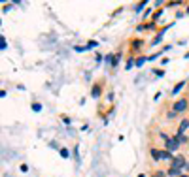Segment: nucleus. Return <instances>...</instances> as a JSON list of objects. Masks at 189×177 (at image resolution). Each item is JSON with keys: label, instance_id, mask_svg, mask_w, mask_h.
Segmentation results:
<instances>
[{"label": "nucleus", "instance_id": "1", "mask_svg": "<svg viewBox=\"0 0 189 177\" xmlns=\"http://www.w3.org/2000/svg\"><path fill=\"white\" fill-rule=\"evenodd\" d=\"M151 157L155 158V160H170L172 162V153H168V151H159V149H151Z\"/></svg>", "mask_w": 189, "mask_h": 177}, {"label": "nucleus", "instance_id": "2", "mask_svg": "<svg viewBox=\"0 0 189 177\" xmlns=\"http://www.w3.org/2000/svg\"><path fill=\"white\" fill-rule=\"evenodd\" d=\"M182 168H185V158H183V157H174L172 162H170V170L180 172Z\"/></svg>", "mask_w": 189, "mask_h": 177}, {"label": "nucleus", "instance_id": "3", "mask_svg": "<svg viewBox=\"0 0 189 177\" xmlns=\"http://www.w3.org/2000/svg\"><path fill=\"white\" fill-rule=\"evenodd\" d=\"M185 109H187V100H185V98L178 100V102L172 106V111H174V113H182V111H185Z\"/></svg>", "mask_w": 189, "mask_h": 177}, {"label": "nucleus", "instance_id": "4", "mask_svg": "<svg viewBox=\"0 0 189 177\" xmlns=\"http://www.w3.org/2000/svg\"><path fill=\"white\" fill-rule=\"evenodd\" d=\"M164 141H166L164 145H166V151H168V153H172V151H176L178 147H180V143H178L176 138H166Z\"/></svg>", "mask_w": 189, "mask_h": 177}, {"label": "nucleus", "instance_id": "5", "mask_svg": "<svg viewBox=\"0 0 189 177\" xmlns=\"http://www.w3.org/2000/svg\"><path fill=\"white\" fill-rule=\"evenodd\" d=\"M189 128V121L187 119H183L182 123H180V128H178V134H185V130Z\"/></svg>", "mask_w": 189, "mask_h": 177}, {"label": "nucleus", "instance_id": "6", "mask_svg": "<svg viewBox=\"0 0 189 177\" xmlns=\"http://www.w3.org/2000/svg\"><path fill=\"white\" fill-rule=\"evenodd\" d=\"M176 139H178V143H180V145H182V143H185V141H187L185 134H178V136H176Z\"/></svg>", "mask_w": 189, "mask_h": 177}, {"label": "nucleus", "instance_id": "7", "mask_svg": "<svg viewBox=\"0 0 189 177\" xmlns=\"http://www.w3.org/2000/svg\"><path fill=\"white\" fill-rule=\"evenodd\" d=\"M91 94H93V98H96L98 94H100V87H98V85H96V87H93V91H91Z\"/></svg>", "mask_w": 189, "mask_h": 177}, {"label": "nucleus", "instance_id": "8", "mask_svg": "<svg viewBox=\"0 0 189 177\" xmlns=\"http://www.w3.org/2000/svg\"><path fill=\"white\" fill-rule=\"evenodd\" d=\"M61 157H62V158H68V157H70V153H68V149H66V147L61 149Z\"/></svg>", "mask_w": 189, "mask_h": 177}, {"label": "nucleus", "instance_id": "9", "mask_svg": "<svg viewBox=\"0 0 189 177\" xmlns=\"http://www.w3.org/2000/svg\"><path fill=\"white\" fill-rule=\"evenodd\" d=\"M183 85H185V81H182V83H178V85L174 87V94H176V92H180L182 88H183Z\"/></svg>", "mask_w": 189, "mask_h": 177}, {"label": "nucleus", "instance_id": "10", "mask_svg": "<svg viewBox=\"0 0 189 177\" xmlns=\"http://www.w3.org/2000/svg\"><path fill=\"white\" fill-rule=\"evenodd\" d=\"M119 59H121V55H119V53H117V55H115V57L112 59V66H114V68H115V66H117V62H119Z\"/></svg>", "mask_w": 189, "mask_h": 177}, {"label": "nucleus", "instance_id": "11", "mask_svg": "<svg viewBox=\"0 0 189 177\" xmlns=\"http://www.w3.org/2000/svg\"><path fill=\"white\" fill-rule=\"evenodd\" d=\"M6 47H8V43H6V40H4V36H2V38H0V49L4 51Z\"/></svg>", "mask_w": 189, "mask_h": 177}, {"label": "nucleus", "instance_id": "12", "mask_svg": "<svg viewBox=\"0 0 189 177\" xmlns=\"http://www.w3.org/2000/svg\"><path fill=\"white\" fill-rule=\"evenodd\" d=\"M144 62H146V59H144V57H140V59H136V62H134V64H136L138 68H140V66H142Z\"/></svg>", "mask_w": 189, "mask_h": 177}, {"label": "nucleus", "instance_id": "13", "mask_svg": "<svg viewBox=\"0 0 189 177\" xmlns=\"http://www.w3.org/2000/svg\"><path fill=\"white\" fill-rule=\"evenodd\" d=\"M151 177H166V172H155Z\"/></svg>", "mask_w": 189, "mask_h": 177}, {"label": "nucleus", "instance_id": "14", "mask_svg": "<svg viewBox=\"0 0 189 177\" xmlns=\"http://www.w3.org/2000/svg\"><path fill=\"white\" fill-rule=\"evenodd\" d=\"M161 40H163V32H161V34H159L157 38H155V40H153V45H155V43H161Z\"/></svg>", "mask_w": 189, "mask_h": 177}, {"label": "nucleus", "instance_id": "15", "mask_svg": "<svg viewBox=\"0 0 189 177\" xmlns=\"http://www.w3.org/2000/svg\"><path fill=\"white\" fill-rule=\"evenodd\" d=\"M32 109H34V111H40L42 106H40V104H32Z\"/></svg>", "mask_w": 189, "mask_h": 177}, {"label": "nucleus", "instance_id": "16", "mask_svg": "<svg viewBox=\"0 0 189 177\" xmlns=\"http://www.w3.org/2000/svg\"><path fill=\"white\" fill-rule=\"evenodd\" d=\"M134 62H136V60H132V59H130V60L127 62V70H130V68H132V64H134Z\"/></svg>", "mask_w": 189, "mask_h": 177}, {"label": "nucleus", "instance_id": "17", "mask_svg": "<svg viewBox=\"0 0 189 177\" xmlns=\"http://www.w3.org/2000/svg\"><path fill=\"white\" fill-rule=\"evenodd\" d=\"M180 177H189V175H180Z\"/></svg>", "mask_w": 189, "mask_h": 177}]
</instances>
